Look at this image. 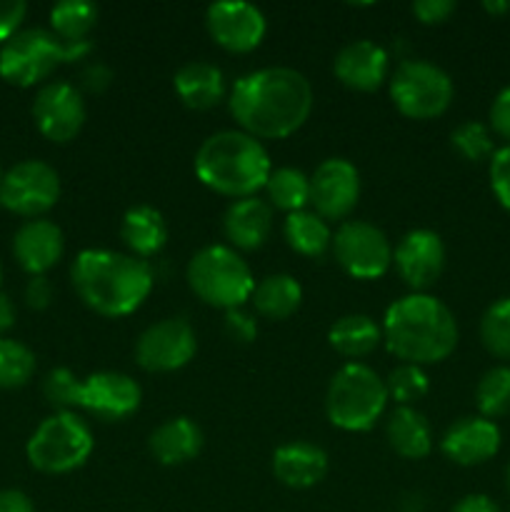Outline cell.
Wrapping results in <instances>:
<instances>
[{
    "instance_id": "8",
    "label": "cell",
    "mask_w": 510,
    "mask_h": 512,
    "mask_svg": "<svg viewBox=\"0 0 510 512\" xmlns=\"http://www.w3.org/2000/svg\"><path fill=\"white\" fill-rule=\"evenodd\" d=\"M93 453V433L88 423L75 413H55L45 418L30 435V465L45 475H65L85 465Z\"/></svg>"
},
{
    "instance_id": "5",
    "label": "cell",
    "mask_w": 510,
    "mask_h": 512,
    "mask_svg": "<svg viewBox=\"0 0 510 512\" xmlns=\"http://www.w3.org/2000/svg\"><path fill=\"white\" fill-rule=\"evenodd\" d=\"M385 380L363 363H348L333 375L325 393V413L340 430H370L388 405Z\"/></svg>"
},
{
    "instance_id": "1",
    "label": "cell",
    "mask_w": 510,
    "mask_h": 512,
    "mask_svg": "<svg viewBox=\"0 0 510 512\" xmlns=\"http://www.w3.org/2000/svg\"><path fill=\"white\" fill-rule=\"evenodd\" d=\"M230 113L253 138H288L313 113V85L293 68L253 70L235 80Z\"/></svg>"
},
{
    "instance_id": "23",
    "label": "cell",
    "mask_w": 510,
    "mask_h": 512,
    "mask_svg": "<svg viewBox=\"0 0 510 512\" xmlns=\"http://www.w3.org/2000/svg\"><path fill=\"white\" fill-rule=\"evenodd\" d=\"M388 443L400 458L423 460L433 450V430H430L428 418L413 405H398L390 413L388 425H385Z\"/></svg>"
},
{
    "instance_id": "2",
    "label": "cell",
    "mask_w": 510,
    "mask_h": 512,
    "mask_svg": "<svg viewBox=\"0 0 510 512\" xmlns=\"http://www.w3.org/2000/svg\"><path fill=\"white\" fill-rule=\"evenodd\" d=\"M75 293L105 318L135 313L153 290V270L135 255L115 250H83L70 268Z\"/></svg>"
},
{
    "instance_id": "11",
    "label": "cell",
    "mask_w": 510,
    "mask_h": 512,
    "mask_svg": "<svg viewBox=\"0 0 510 512\" xmlns=\"http://www.w3.org/2000/svg\"><path fill=\"white\" fill-rule=\"evenodd\" d=\"M60 198V175L43 160H23L3 175L0 205L23 218H40Z\"/></svg>"
},
{
    "instance_id": "40",
    "label": "cell",
    "mask_w": 510,
    "mask_h": 512,
    "mask_svg": "<svg viewBox=\"0 0 510 512\" xmlns=\"http://www.w3.org/2000/svg\"><path fill=\"white\" fill-rule=\"evenodd\" d=\"M25 13H28V5L23 0H0V45H5L18 33Z\"/></svg>"
},
{
    "instance_id": "30",
    "label": "cell",
    "mask_w": 510,
    "mask_h": 512,
    "mask_svg": "<svg viewBox=\"0 0 510 512\" xmlns=\"http://www.w3.org/2000/svg\"><path fill=\"white\" fill-rule=\"evenodd\" d=\"M98 23V8L88 0H63L50 10V28L65 45L88 43L90 30Z\"/></svg>"
},
{
    "instance_id": "51",
    "label": "cell",
    "mask_w": 510,
    "mask_h": 512,
    "mask_svg": "<svg viewBox=\"0 0 510 512\" xmlns=\"http://www.w3.org/2000/svg\"><path fill=\"white\" fill-rule=\"evenodd\" d=\"M0 278H3V265H0Z\"/></svg>"
},
{
    "instance_id": "38",
    "label": "cell",
    "mask_w": 510,
    "mask_h": 512,
    "mask_svg": "<svg viewBox=\"0 0 510 512\" xmlns=\"http://www.w3.org/2000/svg\"><path fill=\"white\" fill-rule=\"evenodd\" d=\"M490 188L498 203L510 210V143L490 155Z\"/></svg>"
},
{
    "instance_id": "42",
    "label": "cell",
    "mask_w": 510,
    "mask_h": 512,
    "mask_svg": "<svg viewBox=\"0 0 510 512\" xmlns=\"http://www.w3.org/2000/svg\"><path fill=\"white\" fill-rule=\"evenodd\" d=\"M490 125L500 138L510 140V85L495 95L493 105H490Z\"/></svg>"
},
{
    "instance_id": "45",
    "label": "cell",
    "mask_w": 510,
    "mask_h": 512,
    "mask_svg": "<svg viewBox=\"0 0 510 512\" xmlns=\"http://www.w3.org/2000/svg\"><path fill=\"white\" fill-rule=\"evenodd\" d=\"M450 512H503V510H500L498 505H495V500H490L488 495L473 493L460 498Z\"/></svg>"
},
{
    "instance_id": "15",
    "label": "cell",
    "mask_w": 510,
    "mask_h": 512,
    "mask_svg": "<svg viewBox=\"0 0 510 512\" xmlns=\"http://www.w3.org/2000/svg\"><path fill=\"white\" fill-rule=\"evenodd\" d=\"M33 120L53 143H70L85 125V103L70 83H48L33 100Z\"/></svg>"
},
{
    "instance_id": "9",
    "label": "cell",
    "mask_w": 510,
    "mask_h": 512,
    "mask_svg": "<svg viewBox=\"0 0 510 512\" xmlns=\"http://www.w3.org/2000/svg\"><path fill=\"white\" fill-rule=\"evenodd\" d=\"M390 98L405 118L433 120L450 108L453 80L428 60H405L390 78Z\"/></svg>"
},
{
    "instance_id": "33",
    "label": "cell",
    "mask_w": 510,
    "mask_h": 512,
    "mask_svg": "<svg viewBox=\"0 0 510 512\" xmlns=\"http://www.w3.org/2000/svg\"><path fill=\"white\" fill-rule=\"evenodd\" d=\"M35 375V355L18 340L0 338V388H23Z\"/></svg>"
},
{
    "instance_id": "36",
    "label": "cell",
    "mask_w": 510,
    "mask_h": 512,
    "mask_svg": "<svg viewBox=\"0 0 510 512\" xmlns=\"http://www.w3.org/2000/svg\"><path fill=\"white\" fill-rule=\"evenodd\" d=\"M43 395L53 408L60 410V413H70V408H80L83 380L75 378L73 370L55 368L45 375Z\"/></svg>"
},
{
    "instance_id": "39",
    "label": "cell",
    "mask_w": 510,
    "mask_h": 512,
    "mask_svg": "<svg viewBox=\"0 0 510 512\" xmlns=\"http://www.w3.org/2000/svg\"><path fill=\"white\" fill-rule=\"evenodd\" d=\"M225 333L235 343H250L258 335V323L250 313H245L243 308L225 310Z\"/></svg>"
},
{
    "instance_id": "6",
    "label": "cell",
    "mask_w": 510,
    "mask_h": 512,
    "mask_svg": "<svg viewBox=\"0 0 510 512\" xmlns=\"http://www.w3.org/2000/svg\"><path fill=\"white\" fill-rule=\"evenodd\" d=\"M188 285L203 303L233 310L253 298L255 278L250 265L225 245H208L188 263Z\"/></svg>"
},
{
    "instance_id": "7",
    "label": "cell",
    "mask_w": 510,
    "mask_h": 512,
    "mask_svg": "<svg viewBox=\"0 0 510 512\" xmlns=\"http://www.w3.org/2000/svg\"><path fill=\"white\" fill-rule=\"evenodd\" d=\"M88 50L90 43L65 45L53 30H18L8 43L0 45V78L18 88H30L48 78L60 63L80 58Z\"/></svg>"
},
{
    "instance_id": "44",
    "label": "cell",
    "mask_w": 510,
    "mask_h": 512,
    "mask_svg": "<svg viewBox=\"0 0 510 512\" xmlns=\"http://www.w3.org/2000/svg\"><path fill=\"white\" fill-rule=\"evenodd\" d=\"M0 512H35L33 500L23 490H0Z\"/></svg>"
},
{
    "instance_id": "37",
    "label": "cell",
    "mask_w": 510,
    "mask_h": 512,
    "mask_svg": "<svg viewBox=\"0 0 510 512\" xmlns=\"http://www.w3.org/2000/svg\"><path fill=\"white\" fill-rule=\"evenodd\" d=\"M450 143L458 150V155H463L470 163H478V160L490 158L495 153L493 150V138H490V130L485 128L478 120H468V123H460L458 128L450 135Z\"/></svg>"
},
{
    "instance_id": "29",
    "label": "cell",
    "mask_w": 510,
    "mask_h": 512,
    "mask_svg": "<svg viewBox=\"0 0 510 512\" xmlns=\"http://www.w3.org/2000/svg\"><path fill=\"white\" fill-rule=\"evenodd\" d=\"M283 230L290 248L295 253L305 255V258H320L333 245V233H330L328 223L318 213H310V210L290 213L285 218Z\"/></svg>"
},
{
    "instance_id": "18",
    "label": "cell",
    "mask_w": 510,
    "mask_h": 512,
    "mask_svg": "<svg viewBox=\"0 0 510 512\" xmlns=\"http://www.w3.org/2000/svg\"><path fill=\"white\" fill-rule=\"evenodd\" d=\"M440 448L453 463L465 465V468L488 463L500 450V430L493 420L483 418V415L460 418L445 430Z\"/></svg>"
},
{
    "instance_id": "27",
    "label": "cell",
    "mask_w": 510,
    "mask_h": 512,
    "mask_svg": "<svg viewBox=\"0 0 510 512\" xmlns=\"http://www.w3.org/2000/svg\"><path fill=\"white\" fill-rule=\"evenodd\" d=\"M253 305L263 318L285 320L303 303V288L293 275L275 273L260 280L253 290Z\"/></svg>"
},
{
    "instance_id": "25",
    "label": "cell",
    "mask_w": 510,
    "mask_h": 512,
    "mask_svg": "<svg viewBox=\"0 0 510 512\" xmlns=\"http://www.w3.org/2000/svg\"><path fill=\"white\" fill-rule=\"evenodd\" d=\"M148 448L163 465H183L203 448V430L190 418H170L150 433Z\"/></svg>"
},
{
    "instance_id": "49",
    "label": "cell",
    "mask_w": 510,
    "mask_h": 512,
    "mask_svg": "<svg viewBox=\"0 0 510 512\" xmlns=\"http://www.w3.org/2000/svg\"><path fill=\"white\" fill-rule=\"evenodd\" d=\"M505 485H508V493H510V465L508 470H505Z\"/></svg>"
},
{
    "instance_id": "3",
    "label": "cell",
    "mask_w": 510,
    "mask_h": 512,
    "mask_svg": "<svg viewBox=\"0 0 510 512\" xmlns=\"http://www.w3.org/2000/svg\"><path fill=\"white\" fill-rule=\"evenodd\" d=\"M383 340L403 363H440L458 345V323L438 298L410 293L385 310Z\"/></svg>"
},
{
    "instance_id": "14",
    "label": "cell",
    "mask_w": 510,
    "mask_h": 512,
    "mask_svg": "<svg viewBox=\"0 0 510 512\" xmlns=\"http://www.w3.org/2000/svg\"><path fill=\"white\" fill-rule=\"evenodd\" d=\"M360 198V175L345 158H328L310 178V205L320 218H348Z\"/></svg>"
},
{
    "instance_id": "28",
    "label": "cell",
    "mask_w": 510,
    "mask_h": 512,
    "mask_svg": "<svg viewBox=\"0 0 510 512\" xmlns=\"http://www.w3.org/2000/svg\"><path fill=\"white\" fill-rule=\"evenodd\" d=\"M328 340L335 353L345 358H365L380 345L383 330L368 315H345L330 328Z\"/></svg>"
},
{
    "instance_id": "21",
    "label": "cell",
    "mask_w": 510,
    "mask_h": 512,
    "mask_svg": "<svg viewBox=\"0 0 510 512\" xmlns=\"http://www.w3.org/2000/svg\"><path fill=\"white\" fill-rule=\"evenodd\" d=\"M273 473L285 488H313L328 475V455L313 443H285L273 453Z\"/></svg>"
},
{
    "instance_id": "50",
    "label": "cell",
    "mask_w": 510,
    "mask_h": 512,
    "mask_svg": "<svg viewBox=\"0 0 510 512\" xmlns=\"http://www.w3.org/2000/svg\"><path fill=\"white\" fill-rule=\"evenodd\" d=\"M3 175H5V173H3V168H0V183H3Z\"/></svg>"
},
{
    "instance_id": "22",
    "label": "cell",
    "mask_w": 510,
    "mask_h": 512,
    "mask_svg": "<svg viewBox=\"0 0 510 512\" xmlns=\"http://www.w3.org/2000/svg\"><path fill=\"white\" fill-rule=\"evenodd\" d=\"M225 238L240 250H258L273 230V208L260 198L235 200L223 218Z\"/></svg>"
},
{
    "instance_id": "48",
    "label": "cell",
    "mask_w": 510,
    "mask_h": 512,
    "mask_svg": "<svg viewBox=\"0 0 510 512\" xmlns=\"http://www.w3.org/2000/svg\"><path fill=\"white\" fill-rule=\"evenodd\" d=\"M483 8L488 10V13H493V15H503V13H508V10H510V3H508V0H495V3H493V0H485Z\"/></svg>"
},
{
    "instance_id": "46",
    "label": "cell",
    "mask_w": 510,
    "mask_h": 512,
    "mask_svg": "<svg viewBox=\"0 0 510 512\" xmlns=\"http://www.w3.org/2000/svg\"><path fill=\"white\" fill-rule=\"evenodd\" d=\"M108 83H110V73L103 68V65H95V68L85 70V85H88L90 90H95V93L103 90Z\"/></svg>"
},
{
    "instance_id": "19",
    "label": "cell",
    "mask_w": 510,
    "mask_h": 512,
    "mask_svg": "<svg viewBox=\"0 0 510 512\" xmlns=\"http://www.w3.org/2000/svg\"><path fill=\"white\" fill-rule=\"evenodd\" d=\"M65 238L63 230L43 218L28 220L18 228L13 238V255L25 273L45 275L63 258Z\"/></svg>"
},
{
    "instance_id": "12",
    "label": "cell",
    "mask_w": 510,
    "mask_h": 512,
    "mask_svg": "<svg viewBox=\"0 0 510 512\" xmlns=\"http://www.w3.org/2000/svg\"><path fill=\"white\" fill-rule=\"evenodd\" d=\"M195 350L193 325L183 318H165L143 330L135 343V360L148 373H173L193 360Z\"/></svg>"
},
{
    "instance_id": "17",
    "label": "cell",
    "mask_w": 510,
    "mask_h": 512,
    "mask_svg": "<svg viewBox=\"0 0 510 512\" xmlns=\"http://www.w3.org/2000/svg\"><path fill=\"white\" fill-rule=\"evenodd\" d=\"M140 398V385L130 375L103 370L83 380L80 408L98 415L100 420H123L140 408Z\"/></svg>"
},
{
    "instance_id": "26",
    "label": "cell",
    "mask_w": 510,
    "mask_h": 512,
    "mask_svg": "<svg viewBox=\"0 0 510 512\" xmlns=\"http://www.w3.org/2000/svg\"><path fill=\"white\" fill-rule=\"evenodd\" d=\"M120 238L133 250L135 258H150L168 243V223L160 210L150 208V205H135L123 215Z\"/></svg>"
},
{
    "instance_id": "41",
    "label": "cell",
    "mask_w": 510,
    "mask_h": 512,
    "mask_svg": "<svg viewBox=\"0 0 510 512\" xmlns=\"http://www.w3.org/2000/svg\"><path fill=\"white\" fill-rule=\"evenodd\" d=\"M410 10L423 25H438L455 13V3L453 0H418Z\"/></svg>"
},
{
    "instance_id": "13",
    "label": "cell",
    "mask_w": 510,
    "mask_h": 512,
    "mask_svg": "<svg viewBox=\"0 0 510 512\" xmlns=\"http://www.w3.org/2000/svg\"><path fill=\"white\" fill-rule=\"evenodd\" d=\"M205 25L215 43L228 53H250L265 38V15L245 0H220L205 13Z\"/></svg>"
},
{
    "instance_id": "43",
    "label": "cell",
    "mask_w": 510,
    "mask_h": 512,
    "mask_svg": "<svg viewBox=\"0 0 510 512\" xmlns=\"http://www.w3.org/2000/svg\"><path fill=\"white\" fill-rule=\"evenodd\" d=\"M53 300V283L45 275H35L25 285V303L33 310H45Z\"/></svg>"
},
{
    "instance_id": "34",
    "label": "cell",
    "mask_w": 510,
    "mask_h": 512,
    "mask_svg": "<svg viewBox=\"0 0 510 512\" xmlns=\"http://www.w3.org/2000/svg\"><path fill=\"white\" fill-rule=\"evenodd\" d=\"M480 340L485 350L500 360H510V298L490 305L480 320Z\"/></svg>"
},
{
    "instance_id": "4",
    "label": "cell",
    "mask_w": 510,
    "mask_h": 512,
    "mask_svg": "<svg viewBox=\"0 0 510 512\" xmlns=\"http://www.w3.org/2000/svg\"><path fill=\"white\" fill-rule=\"evenodd\" d=\"M273 165L258 138L243 130H220L195 153V175L205 188L228 198H253L265 188Z\"/></svg>"
},
{
    "instance_id": "20",
    "label": "cell",
    "mask_w": 510,
    "mask_h": 512,
    "mask_svg": "<svg viewBox=\"0 0 510 512\" xmlns=\"http://www.w3.org/2000/svg\"><path fill=\"white\" fill-rule=\"evenodd\" d=\"M333 70L345 88L370 93L388 78V53L370 40H355L335 55Z\"/></svg>"
},
{
    "instance_id": "10",
    "label": "cell",
    "mask_w": 510,
    "mask_h": 512,
    "mask_svg": "<svg viewBox=\"0 0 510 512\" xmlns=\"http://www.w3.org/2000/svg\"><path fill=\"white\" fill-rule=\"evenodd\" d=\"M333 253L340 268L358 280H378L393 265L388 235L365 220H345L333 235Z\"/></svg>"
},
{
    "instance_id": "32",
    "label": "cell",
    "mask_w": 510,
    "mask_h": 512,
    "mask_svg": "<svg viewBox=\"0 0 510 512\" xmlns=\"http://www.w3.org/2000/svg\"><path fill=\"white\" fill-rule=\"evenodd\" d=\"M475 403H478L480 415L488 420L510 413V368L508 365L490 368L488 373L480 378L478 388H475Z\"/></svg>"
},
{
    "instance_id": "16",
    "label": "cell",
    "mask_w": 510,
    "mask_h": 512,
    "mask_svg": "<svg viewBox=\"0 0 510 512\" xmlns=\"http://www.w3.org/2000/svg\"><path fill=\"white\" fill-rule=\"evenodd\" d=\"M395 268H398L400 278L420 293L428 290L435 280L440 278L445 268V245L438 233L433 230H410L403 240L398 243L393 253Z\"/></svg>"
},
{
    "instance_id": "31",
    "label": "cell",
    "mask_w": 510,
    "mask_h": 512,
    "mask_svg": "<svg viewBox=\"0 0 510 512\" xmlns=\"http://www.w3.org/2000/svg\"><path fill=\"white\" fill-rule=\"evenodd\" d=\"M265 190L270 203L288 215L300 213L310 203V178L298 168H275L265 183Z\"/></svg>"
},
{
    "instance_id": "35",
    "label": "cell",
    "mask_w": 510,
    "mask_h": 512,
    "mask_svg": "<svg viewBox=\"0 0 510 512\" xmlns=\"http://www.w3.org/2000/svg\"><path fill=\"white\" fill-rule=\"evenodd\" d=\"M385 388H388V398H393L398 405H410L415 400L425 398L428 395V375L423 373L420 365H398L395 370H390L388 380H385Z\"/></svg>"
},
{
    "instance_id": "47",
    "label": "cell",
    "mask_w": 510,
    "mask_h": 512,
    "mask_svg": "<svg viewBox=\"0 0 510 512\" xmlns=\"http://www.w3.org/2000/svg\"><path fill=\"white\" fill-rule=\"evenodd\" d=\"M15 325V305L5 293H0V333H8Z\"/></svg>"
},
{
    "instance_id": "24",
    "label": "cell",
    "mask_w": 510,
    "mask_h": 512,
    "mask_svg": "<svg viewBox=\"0 0 510 512\" xmlns=\"http://www.w3.org/2000/svg\"><path fill=\"white\" fill-rule=\"evenodd\" d=\"M175 93L190 110H210L223 100L225 80L220 68L205 60H190L175 73Z\"/></svg>"
}]
</instances>
